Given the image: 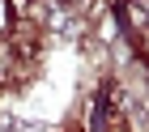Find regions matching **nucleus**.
I'll use <instances>...</instances> for the list:
<instances>
[{
    "instance_id": "1",
    "label": "nucleus",
    "mask_w": 149,
    "mask_h": 132,
    "mask_svg": "<svg viewBox=\"0 0 149 132\" xmlns=\"http://www.w3.org/2000/svg\"><path fill=\"white\" fill-rule=\"evenodd\" d=\"M9 30H13V9H9V4H0V43L9 38Z\"/></svg>"
}]
</instances>
